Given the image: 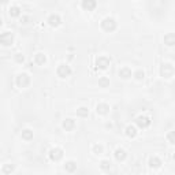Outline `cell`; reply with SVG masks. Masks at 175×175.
I'll use <instances>...</instances> for the list:
<instances>
[{"instance_id": "30", "label": "cell", "mask_w": 175, "mask_h": 175, "mask_svg": "<svg viewBox=\"0 0 175 175\" xmlns=\"http://www.w3.org/2000/svg\"><path fill=\"white\" fill-rule=\"evenodd\" d=\"M29 21H30V17H22L21 18V23H29Z\"/></svg>"}, {"instance_id": "17", "label": "cell", "mask_w": 175, "mask_h": 175, "mask_svg": "<svg viewBox=\"0 0 175 175\" xmlns=\"http://www.w3.org/2000/svg\"><path fill=\"white\" fill-rule=\"evenodd\" d=\"M34 62H36L38 66H44L45 62H47V58H45L44 54H36V56H34Z\"/></svg>"}, {"instance_id": "13", "label": "cell", "mask_w": 175, "mask_h": 175, "mask_svg": "<svg viewBox=\"0 0 175 175\" xmlns=\"http://www.w3.org/2000/svg\"><path fill=\"white\" fill-rule=\"evenodd\" d=\"M164 44L168 45V47H172V45L175 44L174 33H168V34H166V36H164Z\"/></svg>"}, {"instance_id": "16", "label": "cell", "mask_w": 175, "mask_h": 175, "mask_svg": "<svg viewBox=\"0 0 175 175\" xmlns=\"http://www.w3.org/2000/svg\"><path fill=\"white\" fill-rule=\"evenodd\" d=\"M77 168V163L73 162V160H68V162L64 163V170L68 171V172H74Z\"/></svg>"}, {"instance_id": "23", "label": "cell", "mask_w": 175, "mask_h": 175, "mask_svg": "<svg viewBox=\"0 0 175 175\" xmlns=\"http://www.w3.org/2000/svg\"><path fill=\"white\" fill-rule=\"evenodd\" d=\"M99 85L101 86V88H107V86L109 85V79H108L107 77H101L99 79Z\"/></svg>"}, {"instance_id": "21", "label": "cell", "mask_w": 175, "mask_h": 175, "mask_svg": "<svg viewBox=\"0 0 175 175\" xmlns=\"http://www.w3.org/2000/svg\"><path fill=\"white\" fill-rule=\"evenodd\" d=\"M88 114H89V111H88V108L85 107H81L77 109V116H81V118H86L88 116Z\"/></svg>"}, {"instance_id": "7", "label": "cell", "mask_w": 175, "mask_h": 175, "mask_svg": "<svg viewBox=\"0 0 175 175\" xmlns=\"http://www.w3.org/2000/svg\"><path fill=\"white\" fill-rule=\"evenodd\" d=\"M135 123H137L141 129H145V127H148V126L151 125V119H149L148 116H145V115H139V116H137V119H135Z\"/></svg>"}, {"instance_id": "8", "label": "cell", "mask_w": 175, "mask_h": 175, "mask_svg": "<svg viewBox=\"0 0 175 175\" xmlns=\"http://www.w3.org/2000/svg\"><path fill=\"white\" fill-rule=\"evenodd\" d=\"M96 66L99 68H101V70H105L109 66V59L107 56H99L97 60H96Z\"/></svg>"}, {"instance_id": "14", "label": "cell", "mask_w": 175, "mask_h": 175, "mask_svg": "<svg viewBox=\"0 0 175 175\" xmlns=\"http://www.w3.org/2000/svg\"><path fill=\"white\" fill-rule=\"evenodd\" d=\"M149 166L152 167V168H159V167L162 166V160L157 156H153L149 159Z\"/></svg>"}, {"instance_id": "27", "label": "cell", "mask_w": 175, "mask_h": 175, "mask_svg": "<svg viewBox=\"0 0 175 175\" xmlns=\"http://www.w3.org/2000/svg\"><path fill=\"white\" fill-rule=\"evenodd\" d=\"M93 152L96 153V155L103 153V146H101V145H94V146H93Z\"/></svg>"}, {"instance_id": "15", "label": "cell", "mask_w": 175, "mask_h": 175, "mask_svg": "<svg viewBox=\"0 0 175 175\" xmlns=\"http://www.w3.org/2000/svg\"><path fill=\"white\" fill-rule=\"evenodd\" d=\"M109 112V105L108 104H99L97 105V114H100V115H105V114Z\"/></svg>"}, {"instance_id": "5", "label": "cell", "mask_w": 175, "mask_h": 175, "mask_svg": "<svg viewBox=\"0 0 175 175\" xmlns=\"http://www.w3.org/2000/svg\"><path fill=\"white\" fill-rule=\"evenodd\" d=\"M58 75L60 77V78H67L70 74H71V68L68 67L67 64H60L58 67Z\"/></svg>"}, {"instance_id": "12", "label": "cell", "mask_w": 175, "mask_h": 175, "mask_svg": "<svg viewBox=\"0 0 175 175\" xmlns=\"http://www.w3.org/2000/svg\"><path fill=\"white\" fill-rule=\"evenodd\" d=\"M115 159H116L118 162H123L126 159V151L122 148H118L115 151Z\"/></svg>"}, {"instance_id": "24", "label": "cell", "mask_w": 175, "mask_h": 175, "mask_svg": "<svg viewBox=\"0 0 175 175\" xmlns=\"http://www.w3.org/2000/svg\"><path fill=\"white\" fill-rule=\"evenodd\" d=\"M1 171H3L4 174H11V172L14 171V166L13 164H6V166H3Z\"/></svg>"}, {"instance_id": "20", "label": "cell", "mask_w": 175, "mask_h": 175, "mask_svg": "<svg viewBox=\"0 0 175 175\" xmlns=\"http://www.w3.org/2000/svg\"><path fill=\"white\" fill-rule=\"evenodd\" d=\"M96 6H97V3H96V1H90V0H89V1H86V0H84V1H82V7H84L85 10H88V11L93 10Z\"/></svg>"}, {"instance_id": "6", "label": "cell", "mask_w": 175, "mask_h": 175, "mask_svg": "<svg viewBox=\"0 0 175 175\" xmlns=\"http://www.w3.org/2000/svg\"><path fill=\"white\" fill-rule=\"evenodd\" d=\"M63 157V151L60 148H54L50 151V159L54 162H59Z\"/></svg>"}, {"instance_id": "19", "label": "cell", "mask_w": 175, "mask_h": 175, "mask_svg": "<svg viewBox=\"0 0 175 175\" xmlns=\"http://www.w3.org/2000/svg\"><path fill=\"white\" fill-rule=\"evenodd\" d=\"M21 135H22V138L25 139V141H30V139L33 138V131H31L30 129H25V130H22Z\"/></svg>"}, {"instance_id": "9", "label": "cell", "mask_w": 175, "mask_h": 175, "mask_svg": "<svg viewBox=\"0 0 175 175\" xmlns=\"http://www.w3.org/2000/svg\"><path fill=\"white\" fill-rule=\"evenodd\" d=\"M62 22V19L59 17L58 14H51L50 17H48V23H50L51 26H59Z\"/></svg>"}, {"instance_id": "26", "label": "cell", "mask_w": 175, "mask_h": 175, "mask_svg": "<svg viewBox=\"0 0 175 175\" xmlns=\"http://www.w3.org/2000/svg\"><path fill=\"white\" fill-rule=\"evenodd\" d=\"M134 77H135V79H144V77H145V73L142 71V70H138V71H135L134 73Z\"/></svg>"}, {"instance_id": "3", "label": "cell", "mask_w": 175, "mask_h": 175, "mask_svg": "<svg viewBox=\"0 0 175 175\" xmlns=\"http://www.w3.org/2000/svg\"><path fill=\"white\" fill-rule=\"evenodd\" d=\"M13 41H14L13 33H10V31H4V33H1V34H0V44H1V45L8 47V45L13 44Z\"/></svg>"}, {"instance_id": "28", "label": "cell", "mask_w": 175, "mask_h": 175, "mask_svg": "<svg viewBox=\"0 0 175 175\" xmlns=\"http://www.w3.org/2000/svg\"><path fill=\"white\" fill-rule=\"evenodd\" d=\"M167 138H168V142H170V144H174L175 142L174 141V131H170L168 135H167Z\"/></svg>"}, {"instance_id": "1", "label": "cell", "mask_w": 175, "mask_h": 175, "mask_svg": "<svg viewBox=\"0 0 175 175\" xmlns=\"http://www.w3.org/2000/svg\"><path fill=\"white\" fill-rule=\"evenodd\" d=\"M160 75L163 78H166V79H170L174 77V67H172V64L171 63H164L160 68Z\"/></svg>"}, {"instance_id": "29", "label": "cell", "mask_w": 175, "mask_h": 175, "mask_svg": "<svg viewBox=\"0 0 175 175\" xmlns=\"http://www.w3.org/2000/svg\"><path fill=\"white\" fill-rule=\"evenodd\" d=\"M15 60H17L18 63H22L23 60H25V58H23L21 54H17V56H15Z\"/></svg>"}, {"instance_id": "18", "label": "cell", "mask_w": 175, "mask_h": 175, "mask_svg": "<svg viewBox=\"0 0 175 175\" xmlns=\"http://www.w3.org/2000/svg\"><path fill=\"white\" fill-rule=\"evenodd\" d=\"M126 135L130 137V138H134L135 135H137V129H135L134 126H127L126 127Z\"/></svg>"}, {"instance_id": "22", "label": "cell", "mask_w": 175, "mask_h": 175, "mask_svg": "<svg viewBox=\"0 0 175 175\" xmlns=\"http://www.w3.org/2000/svg\"><path fill=\"white\" fill-rule=\"evenodd\" d=\"M10 15H11V17H19V15H21V8L17 7V6H13V7L10 8Z\"/></svg>"}, {"instance_id": "25", "label": "cell", "mask_w": 175, "mask_h": 175, "mask_svg": "<svg viewBox=\"0 0 175 175\" xmlns=\"http://www.w3.org/2000/svg\"><path fill=\"white\" fill-rule=\"evenodd\" d=\"M109 167H111V163L108 162V160H103V162L100 163V168L101 170H109Z\"/></svg>"}, {"instance_id": "4", "label": "cell", "mask_w": 175, "mask_h": 175, "mask_svg": "<svg viewBox=\"0 0 175 175\" xmlns=\"http://www.w3.org/2000/svg\"><path fill=\"white\" fill-rule=\"evenodd\" d=\"M29 84H30V77L27 75V74L22 73V74H19V75L17 77V85H18L19 88H26Z\"/></svg>"}, {"instance_id": "10", "label": "cell", "mask_w": 175, "mask_h": 175, "mask_svg": "<svg viewBox=\"0 0 175 175\" xmlns=\"http://www.w3.org/2000/svg\"><path fill=\"white\" fill-rule=\"evenodd\" d=\"M131 75H133V73L129 67H122L119 70V77L123 78V79H129V78H131Z\"/></svg>"}, {"instance_id": "2", "label": "cell", "mask_w": 175, "mask_h": 175, "mask_svg": "<svg viewBox=\"0 0 175 175\" xmlns=\"http://www.w3.org/2000/svg\"><path fill=\"white\" fill-rule=\"evenodd\" d=\"M101 27H103L105 31H114L116 29V22H115L114 18H105V19H103V22H101Z\"/></svg>"}, {"instance_id": "11", "label": "cell", "mask_w": 175, "mask_h": 175, "mask_svg": "<svg viewBox=\"0 0 175 175\" xmlns=\"http://www.w3.org/2000/svg\"><path fill=\"white\" fill-rule=\"evenodd\" d=\"M75 127V122L73 121V119H64V122H63V129L66 131H70V130H73Z\"/></svg>"}]
</instances>
